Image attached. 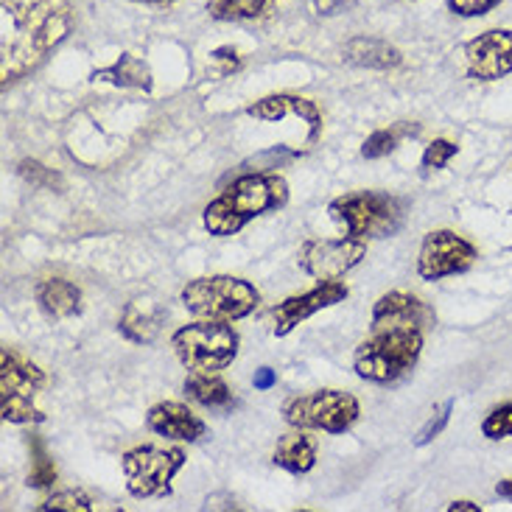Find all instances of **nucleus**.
Here are the masks:
<instances>
[{
	"instance_id": "obj_34",
	"label": "nucleus",
	"mask_w": 512,
	"mask_h": 512,
	"mask_svg": "<svg viewBox=\"0 0 512 512\" xmlns=\"http://www.w3.org/2000/svg\"><path fill=\"white\" fill-rule=\"evenodd\" d=\"M252 384H255V389H261V392L272 389L277 384L275 370H272V367H261V370H255V378H252Z\"/></svg>"
},
{
	"instance_id": "obj_24",
	"label": "nucleus",
	"mask_w": 512,
	"mask_h": 512,
	"mask_svg": "<svg viewBox=\"0 0 512 512\" xmlns=\"http://www.w3.org/2000/svg\"><path fill=\"white\" fill-rule=\"evenodd\" d=\"M409 135H417V126L412 124H395L389 129H375L370 138L361 143V157L364 160H381V157H389L401 146L403 138Z\"/></svg>"
},
{
	"instance_id": "obj_5",
	"label": "nucleus",
	"mask_w": 512,
	"mask_h": 512,
	"mask_svg": "<svg viewBox=\"0 0 512 512\" xmlns=\"http://www.w3.org/2000/svg\"><path fill=\"white\" fill-rule=\"evenodd\" d=\"M182 305L196 319H222L236 322L255 314L261 305V291L250 280L233 275H210L191 280L180 294Z\"/></svg>"
},
{
	"instance_id": "obj_17",
	"label": "nucleus",
	"mask_w": 512,
	"mask_h": 512,
	"mask_svg": "<svg viewBox=\"0 0 512 512\" xmlns=\"http://www.w3.org/2000/svg\"><path fill=\"white\" fill-rule=\"evenodd\" d=\"M317 451V440L308 431L294 429L291 434L277 440L272 462L277 468L294 473V476H305V473L314 471V465H317Z\"/></svg>"
},
{
	"instance_id": "obj_4",
	"label": "nucleus",
	"mask_w": 512,
	"mask_h": 512,
	"mask_svg": "<svg viewBox=\"0 0 512 512\" xmlns=\"http://www.w3.org/2000/svg\"><path fill=\"white\" fill-rule=\"evenodd\" d=\"M328 213L336 224L345 227L347 238H387L395 236L406 219V202L384 191H353L336 196Z\"/></svg>"
},
{
	"instance_id": "obj_11",
	"label": "nucleus",
	"mask_w": 512,
	"mask_h": 512,
	"mask_svg": "<svg viewBox=\"0 0 512 512\" xmlns=\"http://www.w3.org/2000/svg\"><path fill=\"white\" fill-rule=\"evenodd\" d=\"M468 76L476 82H499L512 73V28H490L465 45Z\"/></svg>"
},
{
	"instance_id": "obj_19",
	"label": "nucleus",
	"mask_w": 512,
	"mask_h": 512,
	"mask_svg": "<svg viewBox=\"0 0 512 512\" xmlns=\"http://www.w3.org/2000/svg\"><path fill=\"white\" fill-rule=\"evenodd\" d=\"M345 59L356 68H370V70H392L398 68L403 62V54L389 45L387 40H378V37H367L359 34L345 45Z\"/></svg>"
},
{
	"instance_id": "obj_13",
	"label": "nucleus",
	"mask_w": 512,
	"mask_h": 512,
	"mask_svg": "<svg viewBox=\"0 0 512 512\" xmlns=\"http://www.w3.org/2000/svg\"><path fill=\"white\" fill-rule=\"evenodd\" d=\"M437 322L434 311L415 294L406 291H389L384 297H378L373 305V331L384 328H409V331H429Z\"/></svg>"
},
{
	"instance_id": "obj_14",
	"label": "nucleus",
	"mask_w": 512,
	"mask_h": 512,
	"mask_svg": "<svg viewBox=\"0 0 512 512\" xmlns=\"http://www.w3.org/2000/svg\"><path fill=\"white\" fill-rule=\"evenodd\" d=\"M146 426L166 437V440H177V443H199L205 434H208V426L202 417H196L185 403L166 401L157 403L149 409L146 415Z\"/></svg>"
},
{
	"instance_id": "obj_2",
	"label": "nucleus",
	"mask_w": 512,
	"mask_h": 512,
	"mask_svg": "<svg viewBox=\"0 0 512 512\" xmlns=\"http://www.w3.org/2000/svg\"><path fill=\"white\" fill-rule=\"evenodd\" d=\"M286 202H289V182L280 174H269V171L244 174L222 196L210 202L202 213V222L210 236H236L252 219L286 208Z\"/></svg>"
},
{
	"instance_id": "obj_12",
	"label": "nucleus",
	"mask_w": 512,
	"mask_h": 512,
	"mask_svg": "<svg viewBox=\"0 0 512 512\" xmlns=\"http://www.w3.org/2000/svg\"><path fill=\"white\" fill-rule=\"evenodd\" d=\"M347 286L342 280H319L317 286L305 294H294L289 300L277 303L272 308V319H275V336H289L297 325H303L305 319L314 317L325 308L345 303L347 300Z\"/></svg>"
},
{
	"instance_id": "obj_35",
	"label": "nucleus",
	"mask_w": 512,
	"mask_h": 512,
	"mask_svg": "<svg viewBox=\"0 0 512 512\" xmlns=\"http://www.w3.org/2000/svg\"><path fill=\"white\" fill-rule=\"evenodd\" d=\"M350 3L353 0H314V9H317V14H339Z\"/></svg>"
},
{
	"instance_id": "obj_37",
	"label": "nucleus",
	"mask_w": 512,
	"mask_h": 512,
	"mask_svg": "<svg viewBox=\"0 0 512 512\" xmlns=\"http://www.w3.org/2000/svg\"><path fill=\"white\" fill-rule=\"evenodd\" d=\"M496 493H499L501 499L512 501V479H501L499 485H496Z\"/></svg>"
},
{
	"instance_id": "obj_38",
	"label": "nucleus",
	"mask_w": 512,
	"mask_h": 512,
	"mask_svg": "<svg viewBox=\"0 0 512 512\" xmlns=\"http://www.w3.org/2000/svg\"><path fill=\"white\" fill-rule=\"evenodd\" d=\"M135 3H152V6H166V3H174V0H135Z\"/></svg>"
},
{
	"instance_id": "obj_21",
	"label": "nucleus",
	"mask_w": 512,
	"mask_h": 512,
	"mask_svg": "<svg viewBox=\"0 0 512 512\" xmlns=\"http://www.w3.org/2000/svg\"><path fill=\"white\" fill-rule=\"evenodd\" d=\"M93 79H101V82H112L118 87H132V90H152V70L149 65L138 59V56L124 54L115 65L110 68H101L93 73Z\"/></svg>"
},
{
	"instance_id": "obj_28",
	"label": "nucleus",
	"mask_w": 512,
	"mask_h": 512,
	"mask_svg": "<svg viewBox=\"0 0 512 512\" xmlns=\"http://www.w3.org/2000/svg\"><path fill=\"white\" fill-rule=\"evenodd\" d=\"M482 434H485L487 440H493V443L512 437V401L490 409V415L482 420Z\"/></svg>"
},
{
	"instance_id": "obj_7",
	"label": "nucleus",
	"mask_w": 512,
	"mask_h": 512,
	"mask_svg": "<svg viewBox=\"0 0 512 512\" xmlns=\"http://www.w3.org/2000/svg\"><path fill=\"white\" fill-rule=\"evenodd\" d=\"M359 417V401L350 392H339V389H319V392L297 395L283 403V420L291 429L345 434L356 426Z\"/></svg>"
},
{
	"instance_id": "obj_10",
	"label": "nucleus",
	"mask_w": 512,
	"mask_h": 512,
	"mask_svg": "<svg viewBox=\"0 0 512 512\" xmlns=\"http://www.w3.org/2000/svg\"><path fill=\"white\" fill-rule=\"evenodd\" d=\"M367 258V244L359 238H311L297 252L305 275L317 280H339Z\"/></svg>"
},
{
	"instance_id": "obj_33",
	"label": "nucleus",
	"mask_w": 512,
	"mask_h": 512,
	"mask_svg": "<svg viewBox=\"0 0 512 512\" xmlns=\"http://www.w3.org/2000/svg\"><path fill=\"white\" fill-rule=\"evenodd\" d=\"M210 62L219 65V73L227 76V73H236V70L241 68V54H238L236 48H216V51L210 54Z\"/></svg>"
},
{
	"instance_id": "obj_20",
	"label": "nucleus",
	"mask_w": 512,
	"mask_h": 512,
	"mask_svg": "<svg viewBox=\"0 0 512 512\" xmlns=\"http://www.w3.org/2000/svg\"><path fill=\"white\" fill-rule=\"evenodd\" d=\"M185 395L188 401L199 403L205 409H230L236 403L233 389L224 384L219 373H191L185 378Z\"/></svg>"
},
{
	"instance_id": "obj_30",
	"label": "nucleus",
	"mask_w": 512,
	"mask_h": 512,
	"mask_svg": "<svg viewBox=\"0 0 512 512\" xmlns=\"http://www.w3.org/2000/svg\"><path fill=\"white\" fill-rule=\"evenodd\" d=\"M459 146L457 143H451V140L445 138H437L431 140L429 146H426V152H423V171H440V168H445L454 157H457Z\"/></svg>"
},
{
	"instance_id": "obj_31",
	"label": "nucleus",
	"mask_w": 512,
	"mask_h": 512,
	"mask_svg": "<svg viewBox=\"0 0 512 512\" xmlns=\"http://www.w3.org/2000/svg\"><path fill=\"white\" fill-rule=\"evenodd\" d=\"M451 412H454V401H445L443 406H440V409H437V412L429 417V423H426L423 429L417 431V437H415L417 448H423V445L434 443V440H437V437L443 434L445 426L451 423Z\"/></svg>"
},
{
	"instance_id": "obj_36",
	"label": "nucleus",
	"mask_w": 512,
	"mask_h": 512,
	"mask_svg": "<svg viewBox=\"0 0 512 512\" xmlns=\"http://www.w3.org/2000/svg\"><path fill=\"white\" fill-rule=\"evenodd\" d=\"M448 512H482V504H473V501H454V504H448Z\"/></svg>"
},
{
	"instance_id": "obj_29",
	"label": "nucleus",
	"mask_w": 512,
	"mask_h": 512,
	"mask_svg": "<svg viewBox=\"0 0 512 512\" xmlns=\"http://www.w3.org/2000/svg\"><path fill=\"white\" fill-rule=\"evenodd\" d=\"M40 512L48 510H65V512H90L93 510V501L84 496L82 490H59L54 496H48V499L42 501Z\"/></svg>"
},
{
	"instance_id": "obj_25",
	"label": "nucleus",
	"mask_w": 512,
	"mask_h": 512,
	"mask_svg": "<svg viewBox=\"0 0 512 512\" xmlns=\"http://www.w3.org/2000/svg\"><path fill=\"white\" fill-rule=\"evenodd\" d=\"M0 415L6 423L14 426H28V423H42L45 415L34 406V395H20V392H9V395H0Z\"/></svg>"
},
{
	"instance_id": "obj_1",
	"label": "nucleus",
	"mask_w": 512,
	"mask_h": 512,
	"mask_svg": "<svg viewBox=\"0 0 512 512\" xmlns=\"http://www.w3.org/2000/svg\"><path fill=\"white\" fill-rule=\"evenodd\" d=\"M17 37L3 45V79L14 82L34 70L70 34V0H3Z\"/></svg>"
},
{
	"instance_id": "obj_16",
	"label": "nucleus",
	"mask_w": 512,
	"mask_h": 512,
	"mask_svg": "<svg viewBox=\"0 0 512 512\" xmlns=\"http://www.w3.org/2000/svg\"><path fill=\"white\" fill-rule=\"evenodd\" d=\"M45 387V373L34 361L20 356L12 347L0 350V395L20 392V395H37Z\"/></svg>"
},
{
	"instance_id": "obj_32",
	"label": "nucleus",
	"mask_w": 512,
	"mask_h": 512,
	"mask_svg": "<svg viewBox=\"0 0 512 512\" xmlns=\"http://www.w3.org/2000/svg\"><path fill=\"white\" fill-rule=\"evenodd\" d=\"M445 3H448V12L457 17H485L496 6H501V0H445Z\"/></svg>"
},
{
	"instance_id": "obj_9",
	"label": "nucleus",
	"mask_w": 512,
	"mask_h": 512,
	"mask_svg": "<svg viewBox=\"0 0 512 512\" xmlns=\"http://www.w3.org/2000/svg\"><path fill=\"white\" fill-rule=\"evenodd\" d=\"M479 258V250L468 238L454 230H431L420 244L417 255V275L423 280H443V277L465 275Z\"/></svg>"
},
{
	"instance_id": "obj_3",
	"label": "nucleus",
	"mask_w": 512,
	"mask_h": 512,
	"mask_svg": "<svg viewBox=\"0 0 512 512\" xmlns=\"http://www.w3.org/2000/svg\"><path fill=\"white\" fill-rule=\"evenodd\" d=\"M420 353H423V331L384 328V331H373L370 339H364L356 347L353 370L361 381L387 387L415 370Z\"/></svg>"
},
{
	"instance_id": "obj_26",
	"label": "nucleus",
	"mask_w": 512,
	"mask_h": 512,
	"mask_svg": "<svg viewBox=\"0 0 512 512\" xmlns=\"http://www.w3.org/2000/svg\"><path fill=\"white\" fill-rule=\"evenodd\" d=\"M31 454H34V462H31V471H28V487L34 490H45V487H54L56 482V465L54 459L45 454V448L37 437H31Z\"/></svg>"
},
{
	"instance_id": "obj_18",
	"label": "nucleus",
	"mask_w": 512,
	"mask_h": 512,
	"mask_svg": "<svg viewBox=\"0 0 512 512\" xmlns=\"http://www.w3.org/2000/svg\"><path fill=\"white\" fill-rule=\"evenodd\" d=\"M37 305L51 319H68L82 314V289L65 277H48L37 286Z\"/></svg>"
},
{
	"instance_id": "obj_22",
	"label": "nucleus",
	"mask_w": 512,
	"mask_h": 512,
	"mask_svg": "<svg viewBox=\"0 0 512 512\" xmlns=\"http://www.w3.org/2000/svg\"><path fill=\"white\" fill-rule=\"evenodd\" d=\"M121 333L129 342H152L157 331H160V311H152L149 305H143L140 300L126 305L124 317H121Z\"/></svg>"
},
{
	"instance_id": "obj_27",
	"label": "nucleus",
	"mask_w": 512,
	"mask_h": 512,
	"mask_svg": "<svg viewBox=\"0 0 512 512\" xmlns=\"http://www.w3.org/2000/svg\"><path fill=\"white\" fill-rule=\"evenodd\" d=\"M17 171H20V177L26 182H31L34 188H42V191H62V177L56 174L54 168L42 166L37 160H23V163L17 166Z\"/></svg>"
},
{
	"instance_id": "obj_15",
	"label": "nucleus",
	"mask_w": 512,
	"mask_h": 512,
	"mask_svg": "<svg viewBox=\"0 0 512 512\" xmlns=\"http://www.w3.org/2000/svg\"><path fill=\"white\" fill-rule=\"evenodd\" d=\"M247 115L255 118V121H263V124H275V121H283L286 115H297L308 124V138L311 140H317L319 129H322V115H319L317 104L308 101V98L286 96V93L255 101V104L247 107Z\"/></svg>"
},
{
	"instance_id": "obj_6",
	"label": "nucleus",
	"mask_w": 512,
	"mask_h": 512,
	"mask_svg": "<svg viewBox=\"0 0 512 512\" xmlns=\"http://www.w3.org/2000/svg\"><path fill=\"white\" fill-rule=\"evenodd\" d=\"M236 328L222 319H196L171 336V347L185 370L191 373H222L238 356Z\"/></svg>"
},
{
	"instance_id": "obj_23",
	"label": "nucleus",
	"mask_w": 512,
	"mask_h": 512,
	"mask_svg": "<svg viewBox=\"0 0 512 512\" xmlns=\"http://www.w3.org/2000/svg\"><path fill=\"white\" fill-rule=\"evenodd\" d=\"M277 0H208V14L222 23L261 20L275 9Z\"/></svg>"
},
{
	"instance_id": "obj_8",
	"label": "nucleus",
	"mask_w": 512,
	"mask_h": 512,
	"mask_svg": "<svg viewBox=\"0 0 512 512\" xmlns=\"http://www.w3.org/2000/svg\"><path fill=\"white\" fill-rule=\"evenodd\" d=\"M126 473V490L135 499H166L171 496V482L185 465L182 448H157L138 445L121 457Z\"/></svg>"
}]
</instances>
